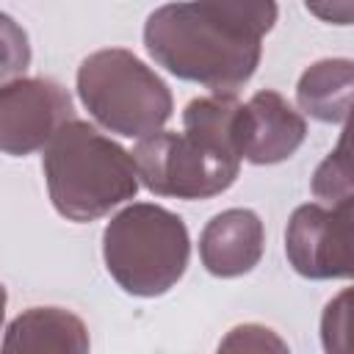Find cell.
Masks as SVG:
<instances>
[{"label": "cell", "instance_id": "9a60e30c", "mask_svg": "<svg viewBox=\"0 0 354 354\" xmlns=\"http://www.w3.org/2000/svg\"><path fill=\"white\" fill-rule=\"evenodd\" d=\"M307 11L326 19V22H335V25H348L354 22V3H332V6H321V3H307Z\"/></svg>", "mask_w": 354, "mask_h": 354}, {"label": "cell", "instance_id": "3957f363", "mask_svg": "<svg viewBox=\"0 0 354 354\" xmlns=\"http://www.w3.org/2000/svg\"><path fill=\"white\" fill-rule=\"evenodd\" d=\"M41 166L50 199L69 221L105 216L111 207L133 199L141 180L133 155L80 119L55 133L44 147Z\"/></svg>", "mask_w": 354, "mask_h": 354}, {"label": "cell", "instance_id": "52a82bcc", "mask_svg": "<svg viewBox=\"0 0 354 354\" xmlns=\"http://www.w3.org/2000/svg\"><path fill=\"white\" fill-rule=\"evenodd\" d=\"M72 119V100L53 80L19 77L0 91V147L6 155H28L47 147Z\"/></svg>", "mask_w": 354, "mask_h": 354}, {"label": "cell", "instance_id": "ba28073f", "mask_svg": "<svg viewBox=\"0 0 354 354\" xmlns=\"http://www.w3.org/2000/svg\"><path fill=\"white\" fill-rule=\"evenodd\" d=\"M307 136L301 113L277 91H257L235 116V144L243 160L268 166L290 158Z\"/></svg>", "mask_w": 354, "mask_h": 354}, {"label": "cell", "instance_id": "8fae6325", "mask_svg": "<svg viewBox=\"0 0 354 354\" xmlns=\"http://www.w3.org/2000/svg\"><path fill=\"white\" fill-rule=\"evenodd\" d=\"M304 113L318 122H343L354 113V61L324 58L304 69L296 86Z\"/></svg>", "mask_w": 354, "mask_h": 354}, {"label": "cell", "instance_id": "4fadbf2b", "mask_svg": "<svg viewBox=\"0 0 354 354\" xmlns=\"http://www.w3.org/2000/svg\"><path fill=\"white\" fill-rule=\"evenodd\" d=\"M324 354H354V288L340 290L321 315Z\"/></svg>", "mask_w": 354, "mask_h": 354}, {"label": "cell", "instance_id": "7c38bea8", "mask_svg": "<svg viewBox=\"0 0 354 354\" xmlns=\"http://www.w3.org/2000/svg\"><path fill=\"white\" fill-rule=\"evenodd\" d=\"M313 194L332 207H354V113L346 119L337 147L315 169Z\"/></svg>", "mask_w": 354, "mask_h": 354}, {"label": "cell", "instance_id": "5bb4252c", "mask_svg": "<svg viewBox=\"0 0 354 354\" xmlns=\"http://www.w3.org/2000/svg\"><path fill=\"white\" fill-rule=\"evenodd\" d=\"M216 354H290V348L274 329L263 324H241L224 335Z\"/></svg>", "mask_w": 354, "mask_h": 354}, {"label": "cell", "instance_id": "5b68a950", "mask_svg": "<svg viewBox=\"0 0 354 354\" xmlns=\"http://www.w3.org/2000/svg\"><path fill=\"white\" fill-rule=\"evenodd\" d=\"M77 94L91 116L111 133L149 138L171 116L169 86L130 50L108 47L83 58Z\"/></svg>", "mask_w": 354, "mask_h": 354}, {"label": "cell", "instance_id": "277c9868", "mask_svg": "<svg viewBox=\"0 0 354 354\" xmlns=\"http://www.w3.org/2000/svg\"><path fill=\"white\" fill-rule=\"evenodd\" d=\"M188 230L160 205L136 202L116 213L102 232L108 274L133 296L166 293L188 266Z\"/></svg>", "mask_w": 354, "mask_h": 354}, {"label": "cell", "instance_id": "6da1fadb", "mask_svg": "<svg viewBox=\"0 0 354 354\" xmlns=\"http://www.w3.org/2000/svg\"><path fill=\"white\" fill-rule=\"evenodd\" d=\"M274 22V3H169L149 14L144 44L171 75L232 94L254 75Z\"/></svg>", "mask_w": 354, "mask_h": 354}, {"label": "cell", "instance_id": "30bf717a", "mask_svg": "<svg viewBox=\"0 0 354 354\" xmlns=\"http://www.w3.org/2000/svg\"><path fill=\"white\" fill-rule=\"evenodd\" d=\"M86 324L61 307H30L19 313L3 337V354H88Z\"/></svg>", "mask_w": 354, "mask_h": 354}, {"label": "cell", "instance_id": "8992f818", "mask_svg": "<svg viewBox=\"0 0 354 354\" xmlns=\"http://www.w3.org/2000/svg\"><path fill=\"white\" fill-rule=\"evenodd\" d=\"M285 252L301 277L354 279V207H296L285 230Z\"/></svg>", "mask_w": 354, "mask_h": 354}, {"label": "cell", "instance_id": "7a4b0ae2", "mask_svg": "<svg viewBox=\"0 0 354 354\" xmlns=\"http://www.w3.org/2000/svg\"><path fill=\"white\" fill-rule=\"evenodd\" d=\"M241 105L235 94L191 100L183 111V133L160 130L133 149L141 183L177 199H207L227 191L243 160L235 144Z\"/></svg>", "mask_w": 354, "mask_h": 354}, {"label": "cell", "instance_id": "9c48e42d", "mask_svg": "<svg viewBox=\"0 0 354 354\" xmlns=\"http://www.w3.org/2000/svg\"><path fill=\"white\" fill-rule=\"evenodd\" d=\"M266 246V230L257 213L230 207L207 221L199 238V257L213 277H241L252 271Z\"/></svg>", "mask_w": 354, "mask_h": 354}]
</instances>
